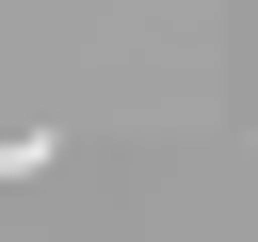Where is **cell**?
<instances>
[{"mask_svg": "<svg viewBox=\"0 0 258 242\" xmlns=\"http://www.w3.org/2000/svg\"><path fill=\"white\" fill-rule=\"evenodd\" d=\"M48 161H64V129H16L0 145V177H48Z\"/></svg>", "mask_w": 258, "mask_h": 242, "instance_id": "1", "label": "cell"}]
</instances>
